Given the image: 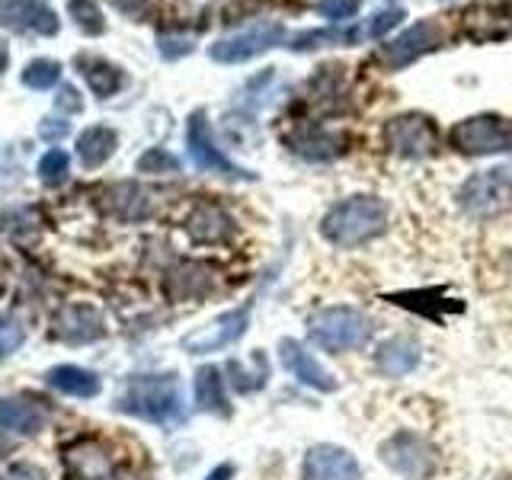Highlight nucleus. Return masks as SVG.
<instances>
[{
	"label": "nucleus",
	"mask_w": 512,
	"mask_h": 480,
	"mask_svg": "<svg viewBox=\"0 0 512 480\" xmlns=\"http://www.w3.org/2000/svg\"><path fill=\"white\" fill-rule=\"evenodd\" d=\"M388 231V205L378 196H349L327 208L320 218V237L333 247L356 250Z\"/></svg>",
	"instance_id": "1"
},
{
	"label": "nucleus",
	"mask_w": 512,
	"mask_h": 480,
	"mask_svg": "<svg viewBox=\"0 0 512 480\" xmlns=\"http://www.w3.org/2000/svg\"><path fill=\"white\" fill-rule=\"evenodd\" d=\"M308 336L317 349L330 352V356H343V352H359L372 343L375 324L352 304H330V308L311 314Z\"/></svg>",
	"instance_id": "2"
},
{
	"label": "nucleus",
	"mask_w": 512,
	"mask_h": 480,
	"mask_svg": "<svg viewBox=\"0 0 512 480\" xmlns=\"http://www.w3.org/2000/svg\"><path fill=\"white\" fill-rule=\"evenodd\" d=\"M119 410L132 413L148 423H173L183 413V391L180 378L173 372L167 375H138L125 384L119 397Z\"/></svg>",
	"instance_id": "3"
},
{
	"label": "nucleus",
	"mask_w": 512,
	"mask_h": 480,
	"mask_svg": "<svg viewBox=\"0 0 512 480\" xmlns=\"http://www.w3.org/2000/svg\"><path fill=\"white\" fill-rule=\"evenodd\" d=\"M458 205L477 221L500 218L512 208V167L477 170L458 186Z\"/></svg>",
	"instance_id": "4"
},
{
	"label": "nucleus",
	"mask_w": 512,
	"mask_h": 480,
	"mask_svg": "<svg viewBox=\"0 0 512 480\" xmlns=\"http://www.w3.org/2000/svg\"><path fill=\"white\" fill-rule=\"evenodd\" d=\"M378 458L404 480H432L439 474V452L423 432L397 429L381 442Z\"/></svg>",
	"instance_id": "5"
},
{
	"label": "nucleus",
	"mask_w": 512,
	"mask_h": 480,
	"mask_svg": "<svg viewBox=\"0 0 512 480\" xmlns=\"http://www.w3.org/2000/svg\"><path fill=\"white\" fill-rule=\"evenodd\" d=\"M448 144H452L458 154H471V157L512 151V122L503 116H493V112H484V116H468L458 125H452Z\"/></svg>",
	"instance_id": "6"
},
{
	"label": "nucleus",
	"mask_w": 512,
	"mask_h": 480,
	"mask_svg": "<svg viewBox=\"0 0 512 480\" xmlns=\"http://www.w3.org/2000/svg\"><path fill=\"white\" fill-rule=\"evenodd\" d=\"M381 141L394 157L423 160L439 148V128L423 112H404V116H391L384 122Z\"/></svg>",
	"instance_id": "7"
},
{
	"label": "nucleus",
	"mask_w": 512,
	"mask_h": 480,
	"mask_svg": "<svg viewBox=\"0 0 512 480\" xmlns=\"http://www.w3.org/2000/svg\"><path fill=\"white\" fill-rule=\"evenodd\" d=\"M186 148H189V157L192 164L199 170H208V173H218V176H228V180H253V173L237 167L234 160L218 148V141L212 135V125H208L205 112H192L189 122H186Z\"/></svg>",
	"instance_id": "8"
},
{
	"label": "nucleus",
	"mask_w": 512,
	"mask_h": 480,
	"mask_svg": "<svg viewBox=\"0 0 512 480\" xmlns=\"http://www.w3.org/2000/svg\"><path fill=\"white\" fill-rule=\"evenodd\" d=\"M439 45H442V26L436 20H423V23H413L410 29H404L397 39L384 42L375 58L381 68L400 71V68H407V64L420 61L423 55L436 52Z\"/></svg>",
	"instance_id": "9"
},
{
	"label": "nucleus",
	"mask_w": 512,
	"mask_h": 480,
	"mask_svg": "<svg viewBox=\"0 0 512 480\" xmlns=\"http://www.w3.org/2000/svg\"><path fill=\"white\" fill-rule=\"evenodd\" d=\"M285 39V26L282 23H256L244 32H237V36H228V39H218L212 48H208V55L218 64H244L256 55L269 52V48L282 45Z\"/></svg>",
	"instance_id": "10"
},
{
	"label": "nucleus",
	"mask_w": 512,
	"mask_h": 480,
	"mask_svg": "<svg viewBox=\"0 0 512 480\" xmlns=\"http://www.w3.org/2000/svg\"><path fill=\"white\" fill-rule=\"evenodd\" d=\"M247 324H250V308L228 311V314L215 317L212 324L199 327L196 333L183 336V349L189 356H212V352L234 346L240 336L247 333Z\"/></svg>",
	"instance_id": "11"
},
{
	"label": "nucleus",
	"mask_w": 512,
	"mask_h": 480,
	"mask_svg": "<svg viewBox=\"0 0 512 480\" xmlns=\"http://www.w3.org/2000/svg\"><path fill=\"white\" fill-rule=\"evenodd\" d=\"M301 477L304 480H362V464L356 455L346 452L343 445L320 442L304 452Z\"/></svg>",
	"instance_id": "12"
},
{
	"label": "nucleus",
	"mask_w": 512,
	"mask_h": 480,
	"mask_svg": "<svg viewBox=\"0 0 512 480\" xmlns=\"http://www.w3.org/2000/svg\"><path fill=\"white\" fill-rule=\"evenodd\" d=\"M279 359L285 365V372L292 375L298 384H304V388L320 391V394H333L336 388H340V381H336L327 368L314 359V352H308V346H301L298 340H282Z\"/></svg>",
	"instance_id": "13"
},
{
	"label": "nucleus",
	"mask_w": 512,
	"mask_h": 480,
	"mask_svg": "<svg viewBox=\"0 0 512 480\" xmlns=\"http://www.w3.org/2000/svg\"><path fill=\"white\" fill-rule=\"evenodd\" d=\"M64 480H106L112 455L100 439H77L64 448Z\"/></svg>",
	"instance_id": "14"
},
{
	"label": "nucleus",
	"mask_w": 512,
	"mask_h": 480,
	"mask_svg": "<svg viewBox=\"0 0 512 480\" xmlns=\"http://www.w3.org/2000/svg\"><path fill=\"white\" fill-rule=\"evenodd\" d=\"M423 362V343L410 333L388 336L375 349V372L381 378H407Z\"/></svg>",
	"instance_id": "15"
},
{
	"label": "nucleus",
	"mask_w": 512,
	"mask_h": 480,
	"mask_svg": "<svg viewBox=\"0 0 512 480\" xmlns=\"http://www.w3.org/2000/svg\"><path fill=\"white\" fill-rule=\"evenodd\" d=\"M55 340L61 343H93L100 340V336L106 333L103 327V314L93 308V304H64V308L55 314Z\"/></svg>",
	"instance_id": "16"
},
{
	"label": "nucleus",
	"mask_w": 512,
	"mask_h": 480,
	"mask_svg": "<svg viewBox=\"0 0 512 480\" xmlns=\"http://www.w3.org/2000/svg\"><path fill=\"white\" fill-rule=\"evenodd\" d=\"M0 23H10L13 29L32 32V36H58L61 29L58 13L45 0H7L0 10Z\"/></svg>",
	"instance_id": "17"
},
{
	"label": "nucleus",
	"mask_w": 512,
	"mask_h": 480,
	"mask_svg": "<svg viewBox=\"0 0 512 480\" xmlns=\"http://www.w3.org/2000/svg\"><path fill=\"white\" fill-rule=\"evenodd\" d=\"M48 407L32 397H4L0 400V429H10L16 436H39L48 426Z\"/></svg>",
	"instance_id": "18"
},
{
	"label": "nucleus",
	"mask_w": 512,
	"mask_h": 480,
	"mask_svg": "<svg viewBox=\"0 0 512 480\" xmlns=\"http://www.w3.org/2000/svg\"><path fill=\"white\" fill-rule=\"evenodd\" d=\"M288 148L304 160H317V164H324V160H336L346 151V135L330 132V128H324V125H301L298 132L288 138Z\"/></svg>",
	"instance_id": "19"
},
{
	"label": "nucleus",
	"mask_w": 512,
	"mask_h": 480,
	"mask_svg": "<svg viewBox=\"0 0 512 480\" xmlns=\"http://www.w3.org/2000/svg\"><path fill=\"white\" fill-rule=\"evenodd\" d=\"M186 231L199 244H221V240H228L234 234V221L221 205L199 202L186 218Z\"/></svg>",
	"instance_id": "20"
},
{
	"label": "nucleus",
	"mask_w": 512,
	"mask_h": 480,
	"mask_svg": "<svg viewBox=\"0 0 512 480\" xmlns=\"http://www.w3.org/2000/svg\"><path fill=\"white\" fill-rule=\"evenodd\" d=\"M74 68H77L80 77L87 80V87L93 90V96H100V100H106V96H116L122 90V84H125V74L116 68V64L100 58V55H77Z\"/></svg>",
	"instance_id": "21"
},
{
	"label": "nucleus",
	"mask_w": 512,
	"mask_h": 480,
	"mask_svg": "<svg viewBox=\"0 0 512 480\" xmlns=\"http://www.w3.org/2000/svg\"><path fill=\"white\" fill-rule=\"evenodd\" d=\"M116 148H119V135L109 125H90L77 135V160L84 164V170H100L116 154Z\"/></svg>",
	"instance_id": "22"
},
{
	"label": "nucleus",
	"mask_w": 512,
	"mask_h": 480,
	"mask_svg": "<svg viewBox=\"0 0 512 480\" xmlns=\"http://www.w3.org/2000/svg\"><path fill=\"white\" fill-rule=\"evenodd\" d=\"M45 378H48V384H52L58 394L84 397V400L96 397V394H100V388H103L100 375L90 372V368H84V365H55Z\"/></svg>",
	"instance_id": "23"
},
{
	"label": "nucleus",
	"mask_w": 512,
	"mask_h": 480,
	"mask_svg": "<svg viewBox=\"0 0 512 480\" xmlns=\"http://www.w3.org/2000/svg\"><path fill=\"white\" fill-rule=\"evenodd\" d=\"M212 292V272L202 263H183L167 276V295L176 301H192Z\"/></svg>",
	"instance_id": "24"
},
{
	"label": "nucleus",
	"mask_w": 512,
	"mask_h": 480,
	"mask_svg": "<svg viewBox=\"0 0 512 480\" xmlns=\"http://www.w3.org/2000/svg\"><path fill=\"white\" fill-rule=\"evenodd\" d=\"M196 404L205 413H218V416H228L231 413L221 368L205 365V368H199V372H196Z\"/></svg>",
	"instance_id": "25"
},
{
	"label": "nucleus",
	"mask_w": 512,
	"mask_h": 480,
	"mask_svg": "<svg viewBox=\"0 0 512 480\" xmlns=\"http://www.w3.org/2000/svg\"><path fill=\"white\" fill-rule=\"evenodd\" d=\"M106 208L119 221H141L148 215V192L135 183H116L106 192Z\"/></svg>",
	"instance_id": "26"
},
{
	"label": "nucleus",
	"mask_w": 512,
	"mask_h": 480,
	"mask_svg": "<svg viewBox=\"0 0 512 480\" xmlns=\"http://www.w3.org/2000/svg\"><path fill=\"white\" fill-rule=\"evenodd\" d=\"M68 13L84 36H103L106 32L103 10L96 7V0H68Z\"/></svg>",
	"instance_id": "27"
},
{
	"label": "nucleus",
	"mask_w": 512,
	"mask_h": 480,
	"mask_svg": "<svg viewBox=\"0 0 512 480\" xmlns=\"http://www.w3.org/2000/svg\"><path fill=\"white\" fill-rule=\"evenodd\" d=\"M61 80V64L52 61V58H36V61H29L26 64V71H23V84L29 90H48V87H55Z\"/></svg>",
	"instance_id": "28"
},
{
	"label": "nucleus",
	"mask_w": 512,
	"mask_h": 480,
	"mask_svg": "<svg viewBox=\"0 0 512 480\" xmlns=\"http://www.w3.org/2000/svg\"><path fill=\"white\" fill-rule=\"evenodd\" d=\"M68 170H71V157L61 148H52L39 160V180L45 186H61L64 180H68Z\"/></svg>",
	"instance_id": "29"
},
{
	"label": "nucleus",
	"mask_w": 512,
	"mask_h": 480,
	"mask_svg": "<svg viewBox=\"0 0 512 480\" xmlns=\"http://www.w3.org/2000/svg\"><path fill=\"white\" fill-rule=\"evenodd\" d=\"M26 343V327L20 317L13 314H0V359L13 356L16 349Z\"/></svg>",
	"instance_id": "30"
},
{
	"label": "nucleus",
	"mask_w": 512,
	"mask_h": 480,
	"mask_svg": "<svg viewBox=\"0 0 512 480\" xmlns=\"http://www.w3.org/2000/svg\"><path fill=\"white\" fill-rule=\"evenodd\" d=\"M176 170H180V160L164 148H148L138 157V173L157 176V173H176Z\"/></svg>",
	"instance_id": "31"
},
{
	"label": "nucleus",
	"mask_w": 512,
	"mask_h": 480,
	"mask_svg": "<svg viewBox=\"0 0 512 480\" xmlns=\"http://www.w3.org/2000/svg\"><path fill=\"white\" fill-rule=\"evenodd\" d=\"M362 7V0H320L317 10L333 23H343L349 16H356V10Z\"/></svg>",
	"instance_id": "32"
},
{
	"label": "nucleus",
	"mask_w": 512,
	"mask_h": 480,
	"mask_svg": "<svg viewBox=\"0 0 512 480\" xmlns=\"http://www.w3.org/2000/svg\"><path fill=\"white\" fill-rule=\"evenodd\" d=\"M157 52L160 58H183L192 52V39L189 36H173V32H164V36L157 39Z\"/></svg>",
	"instance_id": "33"
},
{
	"label": "nucleus",
	"mask_w": 512,
	"mask_h": 480,
	"mask_svg": "<svg viewBox=\"0 0 512 480\" xmlns=\"http://www.w3.org/2000/svg\"><path fill=\"white\" fill-rule=\"evenodd\" d=\"M400 20H404V10H381L378 16H372V23H368V36H384L388 29H394Z\"/></svg>",
	"instance_id": "34"
},
{
	"label": "nucleus",
	"mask_w": 512,
	"mask_h": 480,
	"mask_svg": "<svg viewBox=\"0 0 512 480\" xmlns=\"http://www.w3.org/2000/svg\"><path fill=\"white\" fill-rule=\"evenodd\" d=\"M0 480H48V477L42 474V468H36V464L16 461V464H10L4 474H0Z\"/></svg>",
	"instance_id": "35"
},
{
	"label": "nucleus",
	"mask_w": 512,
	"mask_h": 480,
	"mask_svg": "<svg viewBox=\"0 0 512 480\" xmlns=\"http://www.w3.org/2000/svg\"><path fill=\"white\" fill-rule=\"evenodd\" d=\"M112 7H116L119 13L132 16V20H144L148 16V10L154 7V0H109Z\"/></svg>",
	"instance_id": "36"
},
{
	"label": "nucleus",
	"mask_w": 512,
	"mask_h": 480,
	"mask_svg": "<svg viewBox=\"0 0 512 480\" xmlns=\"http://www.w3.org/2000/svg\"><path fill=\"white\" fill-rule=\"evenodd\" d=\"M68 132H71V125L64 122V119H42V122H39V138L52 141V144L61 141Z\"/></svg>",
	"instance_id": "37"
},
{
	"label": "nucleus",
	"mask_w": 512,
	"mask_h": 480,
	"mask_svg": "<svg viewBox=\"0 0 512 480\" xmlns=\"http://www.w3.org/2000/svg\"><path fill=\"white\" fill-rule=\"evenodd\" d=\"M55 109H64V112H84V100H80V93L74 87H61L58 96H55Z\"/></svg>",
	"instance_id": "38"
},
{
	"label": "nucleus",
	"mask_w": 512,
	"mask_h": 480,
	"mask_svg": "<svg viewBox=\"0 0 512 480\" xmlns=\"http://www.w3.org/2000/svg\"><path fill=\"white\" fill-rule=\"evenodd\" d=\"M231 477H234V464H218V468L205 474V480H231Z\"/></svg>",
	"instance_id": "39"
},
{
	"label": "nucleus",
	"mask_w": 512,
	"mask_h": 480,
	"mask_svg": "<svg viewBox=\"0 0 512 480\" xmlns=\"http://www.w3.org/2000/svg\"><path fill=\"white\" fill-rule=\"evenodd\" d=\"M7 64H10V48H7V39H0V74L7 71Z\"/></svg>",
	"instance_id": "40"
},
{
	"label": "nucleus",
	"mask_w": 512,
	"mask_h": 480,
	"mask_svg": "<svg viewBox=\"0 0 512 480\" xmlns=\"http://www.w3.org/2000/svg\"><path fill=\"white\" fill-rule=\"evenodd\" d=\"M10 452V442H7V436H4V432H0V458H4Z\"/></svg>",
	"instance_id": "41"
}]
</instances>
